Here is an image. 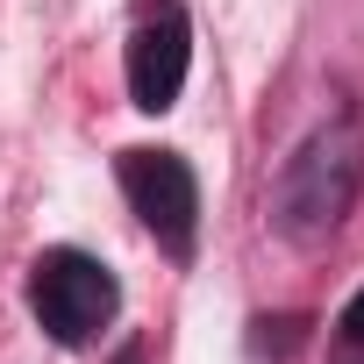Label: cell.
I'll return each mask as SVG.
<instances>
[{
	"instance_id": "cell-3",
	"label": "cell",
	"mask_w": 364,
	"mask_h": 364,
	"mask_svg": "<svg viewBox=\"0 0 364 364\" xmlns=\"http://www.w3.org/2000/svg\"><path fill=\"white\" fill-rule=\"evenodd\" d=\"M114 178H122L129 215L157 236V250L186 264L193 243H200V178H193V164L178 157V150H164V143L157 150L150 143H129L114 157Z\"/></svg>"
},
{
	"instance_id": "cell-2",
	"label": "cell",
	"mask_w": 364,
	"mask_h": 364,
	"mask_svg": "<svg viewBox=\"0 0 364 364\" xmlns=\"http://www.w3.org/2000/svg\"><path fill=\"white\" fill-rule=\"evenodd\" d=\"M29 314L58 350H93L122 314V279L93 250L58 243V250H43L29 264Z\"/></svg>"
},
{
	"instance_id": "cell-4",
	"label": "cell",
	"mask_w": 364,
	"mask_h": 364,
	"mask_svg": "<svg viewBox=\"0 0 364 364\" xmlns=\"http://www.w3.org/2000/svg\"><path fill=\"white\" fill-rule=\"evenodd\" d=\"M122 72H129V100L143 114H171L178 93H186V72H193V15L178 0H150L129 29Z\"/></svg>"
},
{
	"instance_id": "cell-5",
	"label": "cell",
	"mask_w": 364,
	"mask_h": 364,
	"mask_svg": "<svg viewBox=\"0 0 364 364\" xmlns=\"http://www.w3.org/2000/svg\"><path fill=\"white\" fill-rule=\"evenodd\" d=\"M336 343L350 350V364H364V286L350 293V307L336 314Z\"/></svg>"
},
{
	"instance_id": "cell-1",
	"label": "cell",
	"mask_w": 364,
	"mask_h": 364,
	"mask_svg": "<svg viewBox=\"0 0 364 364\" xmlns=\"http://www.w3.org/2000/svg\"><path fill=\"white\" fill-rule=\"evenodd\" d=\"M364 193V114L350 107L343 122L314 129L286 171H279V186H272V222L293 236V243H321L343 229V215L357 208Z\"/></svg>"
}]
</instances>
